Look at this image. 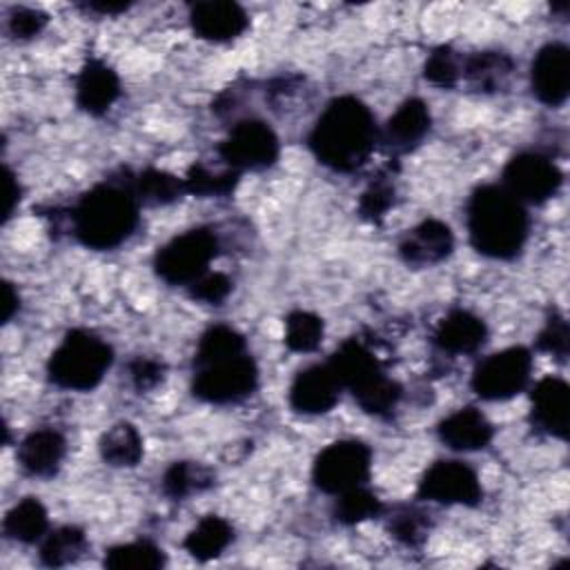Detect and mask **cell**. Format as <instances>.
Returning a JSON list of instances; mask_svg holds the SVG:
<instances>
[{"mask_svg":"<svg viewBox=\"0 0 570 570\" xmlns=\"http://www.w3.org/2000/svg\"><path fill=\"white\" fill-rule=\"evenodd\" d=\"M258 387V365L232 325L207 327L196 345L191 392L212 405L240 403Z\"/></svg>","mask_w":570,"mask_h":570,"instance_id":"1","label":"cell"},{"mask_svg":"<svg viewBox=\"0 0 570 570\" xmlns=\"http://www.w3.org/2000/svg\"><path fill=\"white\" fill-rule=\"evenodd\" d=\"M379 131L372 109L361 98L347 94L325 105L307 136V145L327 169L352 174L372 156Z\"/></svg>","mask_w":570,"mask_h":570,"instance_id":"2","label":"cell"},{"mask_svg":"<svg viewBox=\"0 0 570 570\" xmlns=\"http://www.w3.org/2000/svg\"><path fill=\"white\" fill-rule=\"evenodd\" d=\"M69 220L76 240L87 249L107 252L122 245L140 223V203L127 183V171L87 189L71 207Z\"/></svg>","mask_w":570,"mask_h":570,"instance_id":"3","label":"cell"},{"mask_svg":"<svg viewBox=\"0 0 570 570\" xmlns=\"http://www.w3.org/2000/svg\"><path fill=\"white\" fill-rule=\"evenodd\" d=\"M472 247L494 261H512L523 252L530 232L525 205L501 185H479L465 205Z\"/></svg>","mask_w":570,"mask_h":570,"instance_id":"4","label":"cell"},{"mask_svg":"<svg viewBox=\"0 0 570 570\" xmlns=\"http://www.w3.org/2000/svg\"><path fill=\"white\" fill-rule=\"evenodd\" d=\"M327 365L336 374L343 390H350L365 414L387 419L396 410L403 387L385 374L383 363L363 338H345Z\"/></svg>","mask_w":570,"mask_h":570,"instance_id":"5","label":"cell"},{"mask_svg":"<svg viewBox=\"0 0 570 570\" xmlns=\"http://www.w3.org/2000/svg\"><path fill=\"white\" fill-rule=\"evenodd\" d=\"M114 363V350L89 330H69L47 361L49 381L62 390L89 392Z\"/></svg>","mask_w":570,"mask_h":570,"instance_id":"6","label":"cell"},{"mask_svg":"<svg viewBox=\"0 0 570 570\" xmlns=\"http://www.w3.org/2000/svg\"><path fill=\"white\" fill-rule=\"evenodd\" d=\"M220 247V236L212 227H191L158 247L154 272L167 285L189 287L209 272V263L218 256Z\"/></svg>","mask_w":570,"mask_h":570,"instance_id":"7","label":"cell"},{"mask_svg":"<svg viewBox=\"0 0 570 570\" xmlns=\"http://www.w3.org/2000/svg\"><path fill=\"white\" fill-rule=\"evenodd\" d=\"M372 470V450L358 439H341L325 445L312 465V481L325 494H341L365 485Z\"/></svg>","mask_w":570,"mask_h":570,"instance_id":"8","label":"cell"},{"mask_svg":"<svg viewBox=\"0 0 570 570\" xmlns=\"http://www.w3.org/2000/svg\"><path fill=\"white\" fill-rule=\"evenodd\" d=\"M278 136L261 118H240L218 145L220 163L238 174L269 169L278 160Z\"/></svg>","mask_w":570,"mask_h":570,"instance_id":"9","label":"cell"},{"mask_svg":"<svg viewBox=\"0 0 570 570\" xmlns=\"http://www.w3.org/2000/svg\"><path fill=\"white\" fill-rule=\"evenodd\" d=\"M532 374V352L512 345L485 356L472 372L470 385L483 401H508L525 390Z\"/></svg>","mask_w":570,"mask_h":570,"instance_id":"10","label":"cell"},{"mask_svg":"<svg viewBox=\"0 0 570 570\" xmlns=\"http://www.w3.org/2000/svg\"><path fill=\"white\" fill-rule=\"evenodd\" d=\"M501 178V187L519 203L543 205L561 189L563 171L546 154L519 151L505 163Z\"/></svg>","mask_w":570,"mask_h":570,"instance_id":"11","label":"cell"},{"mask_svg":"<svg viewBox=\"0 0 570 570\" xmlns=\"http://www.w3.org/2000/svg\"><path fill=\"white\" fill-rule=\"evenodd\" d=\"M416 497L441 505H479L483 488L474 468L456 459L434 461L421 476Z\"/></svg>","mask_w":570,"mask_h":570,"instance_id":"12","label":"cell"},{"mask_svg":"<svg viewBox=\"0 0 570 570\" xmlns=\"http://www.w3.org/2000/svg\"><path fill=\"white\" fill-rule=\"evenodd\" d=\"M530 87L539 102L561 107L570 96V49L563 42L543 45L530 65Z\"/></svg>","mask_w":570,"mask_h":570,"instance_id":"13","label":"cell"},{"mask_svg":"<svg viewBox=\"0 0 570 570\" xmlns=\"http://www.w3.org/2000/svg\"><path fill=\"white\" fill-rule=\"evenodd\" d=\"M341 390L343 387L327 363H312L294 376L287 401L294 412L316 416L330 412L338 403Z\"/></svg>","mask_w":570,"mask_h":570,"instance_id":"14","label":"cell"},{"mask_svg":"<svg viewBox=\"0 0 570 570\" xmlns=\"http://www.w3.org/2000/svg\"><path fill=\"white\" fill-rule=\"evenodd\" d=\"M194 33L209 42H232L249 27L247 11L234 0H200L189 7Z\"/></svg>","mask_w":570,"mask_h":570,"instance_id":"15","label":"cell"},{"mask_svg":"<svg viewBox=\"0 0 570 570\" xmlns=\"http://www.w3.org/2000/svg\"><path fill=\"white\" fill-rule=\"evenodd\" d=\"M570 421V390L559 376L541 379L530 394V423L537 432L568 439Z\"/></svg>","mask_w":570,"mask_h":570,"instance_id":"16","label":"cell"},{"mask_svg":"<svg viewBox=\"0 0 570 570\" xmlns=\"http://www.w3.org/2000/svg\"><path fill=\"white\" fill-rule=\"evenodd\" d=\"M454 249V234L448 223L425 218L414 225L399 243V256L414 267H430L445 261Z\"/></svg>","mask_w":570,"mask_h":570,"instance_id":"17","label":"cell"},{"mask_svg":"<svg viewBox=\"0 0 570 570\" xmlns=\"http://www.w3.org/2000/svg\"><path fill=\"white\" fill-rule=\"evenodd\" d=\"M120 98V78L100 58H87L76 78V105L89 116L107 114Z\"/></svg>","mask_w":570,"mask_h":570,"instance_id":"18","label":"cell"},{"mask_svg":"<svg viewBox=\"0 0 570 570\" xmlns=\"http://www.w3.org/2000/svg\"><path fill=\"white\" fill-rule=\"evenodd\" d=\"M432 114L421 98L403 100L396 111L387 118L385 127L379 131V140L394 154H407L416 149L430 134Z\"/></svg>","mask_w":570,"mask_h":570,"instance_id":"19","label":"cell"},{"mask_svg":"<svg viewBox=\"0 0 570 570\" xmlns=\"http://www.w3.org/2000/svg\"><path fill=\"white\" fill-rule=\"evenodd\" d=\"M488 341V325L470 309H450L434 327L432 343L443 354H474Z\"/></svg>","mask_w":570,"mask_h":570,"instance_id":"20","label":"cell"},{"mask_svg":"<svg viewBox=\"0 0 570 570\" xmlns=\"http://www.w3.org/2000/svg\"><path fill=\"white\" fill-rule=\"evenodd\" d=\"M67 454V439L56 428H38L31 430L18 445L16 459L29 476L51 479Z\"/></svg>","mask_w":570,"mask_h":570,"instance_id":"21","label":"cell"},{"mask_svg":"<svg viewBox=\"0 0 570 570\" xmlns=\"http://www.w3.org/2000/svg\"><path fill=\"white\" fill-rule=\"evenodd\" d=\"M436 436L450 450L476 452L485 450L492 443L494 425L481 410L468 405L441 419L436 425Z\"/></svg>","mask_w":570,"mask_h":570,"instance_id":"22","label":"cell"},{"mask_svg":"<svg viewBox=\"0 0 570 570\" xmlns=\"http://www.w3.org/2000/svg\"><path fill=\"white\" fill-rule=\"evenodd\" d=\"M514 73V60L505 51L485 49L463 58L461 78L481 94H499Z\"/></svg>","mask_w":570,"mask_h":570,"instance_id":"23","label":"cell"},{"mask_svg":"<svg viewBox=\"0 0 570 570\" xmlns=\"http://www.w3.org/2000/svg\"><path fill=\"white\" fill-rule=\"evenodd\" d=\"M4 537L16 543H40L49 532V514L38 497L20 499L2 521Z\"/></svg>","mask_w":570,"mask_h":570,"instance_id":"24","label":"cell"},{"mask_svg":"<svg viewBox=\"0 0 570 570\" xmlns=\"http://www.w3.org/2000/svg\"><path fill=\"white\" fill-rule=\"evenodd\" d=\"M234 541V528L218 514H205L185 537L183 548L200 563L220 557Z\"/></svg>","mask_w":570,"mask_h":570,"instance_id":"25","label":"cell"},{"mask_svg":"<svg viewBox=\"0 0 570 570\" xmlns=\"http://www.w3.org/2000/svg\"><path fill=\"white\" fill-rule=\"evenodd\" d=\"M125 171H127V183L140 205H169L183 198V194H187L185 180L165 169L145 167L136 174H131L129 169Z\"/></svg>","mask_w":570,"mask_h":570,"instance_id":"26","label":"cell"},{"mask_svg":"<svg viewBox=\"0 0 570 570\" xmlns=\"http://www.w3.org/2000/svg\"><path fill=\"white\" fill-rule=\"evenodd\" d=\"M216 483V474L200 461H174L160 479L165 497L171 501H185L191 494H200Z\"/></svg>","mask_w":570,"mask_h":570,"instance_id":"27","label":"cell"},{"mask_svg":"<svg viewBox=\"0 0 570 570\" xmlns=\"http://www.w3.org/2000/svg\"><path fill=\"white\" fill-rule=\"evenodd\" d=\"M100 456L111 468H134L142 459V436L129 421L114 423L98 441Z\"/></svg>","mask_w":570,"mask_h":570,"instance_id":"28","label":"cell"},{"mask_svg":"<svg viewBox=\"0 0 570 570\" xmlns=\"http://www.w3.org/2000/svg\"><path fill=\"white\" fill-rule=\"evenodd\" d=\"M89 548L87 534L78 525H60L45 534L40 541L38 559L47 568H62L76 563Z\"/></svg>","mask_w":570,"mask_h":570,"instance_id":"29","label":"cell"},{"mask_svg":"<svg viewBox=\"0 0 570 570\" xmlns=\"http://www.w3.org/2000/svg\"><path fill=\"white\" fill-rule=\"evenodd\" d=\"M385 514V505L379 499L376 492H372L367 485L352 488L347 492L336 494L332 517L338 525H358L363 521H372Z\"/></svg>","mask_w":570,"mask_h":570,"instance_id":"30","label":"cell"},{"mask_svg":"<svg viewBox=\"0 0 570 570\" xmlns=\"http://www.w3.org/2000/svg\"><path fill=\"white\" fill-rule=\"evenodd\" d=\"M102 563L111 570H158L167 563V557L154 541L138 539L105 550Z\"/></svg>","mask_w":570,"mask_h":570,"instance_id":"31","label":"cell"},{"mask_svg":"<svg viewBox=\"0 0 570 570\" xmlns=\"http://www.w3.org/2000/svg\"><path fill=\"white\" fill-rule=\"evenodd\" d=\"M387 534L405 546V548H421L432 530V519L416 505H396L385 517Z\"/></svg>","mask_w":570,"mask_h":570,"instance_id":"32","label":"cell"},{"mask_svg":"<svg viewBox=\"0 0 570 570\" xmlns=\"http://www.w3.org/2000/svg\"><path fill=\"white\" fill-rule=\"evenodd\" d=\"M185 191L198 198H227L234 194L240 174L234 169H212L205 163H194L183 176Z\"/></svg>","mask_w":570,"mask_h":570,"instance_id":"33","label":"cell"},{"mask_svg":"<svg viewBox=\"0 0 570 570\" xmlns=\"http://www.w3.org/2000/svg\"><path fill=\"white\" fill-rule=\"evenodd\" d=\"M325 334V323L318 314L307 309H292L285 316V345L292 352H314Z\"/></svg>","mask_w":570,"mask_h":570,"instance_id":"34","label":"cell"},{"mask_svg":"<svg viewBox=\"0 0 570 570\" xmlns=\"http://www.w3.org/2000/svg\"><path fill=\"white\" fill-rule=\"evenodd\" d=\"M394 203H396V187L392 183V176L381 171L361 191L356 212L367 223H381L387 216V212L394 207Z\"/></svg>","mask_w":570,"mask_h":570,"instance_id":"35","label":"cell"},{"mask_svg":"<svg viewBox=\"0 0 570 570\" xmlns=\"http://www.w3.org/2000/svg\"><path fill=\"white\" fill-rule=\"evenodd\" d=\"M463 56L450 45H441L430 51L423 65V78L436 87H454L461 80Z\"/></svg>","mask_w":570,"mask_h":570,"instance_id":"36","label":"cell"},{"mask_svg":"<svg viewBox=\"0 0 570 570\" xmlns=\"http://www.w3.org/2000/svg\"><path fill=\"white\" fill-rule=\"evenodd\" d=\"M568 343H570V334H568L566 316L559 309H550L546 325L537 336V350L563 363L568 358Z\"/></svg>","mask_w":570,"mask_h":570,"instance_id":"37","label":"cell"},{"mask_svg":"<svg viewBox=\"0 0 570 570\" xmlns=\"http://www.w3.org/2000/svg\"><path fill=\"white\" fill-rule=\"evenodd\" d=\"M49 16L31 7H11L7 13V33L16 40H31L45 31Z\"/></svg>","mask_w":570,"mask_h":570,"instance_id":"38","label":"cell"},{"mask_svg":"<svg viewBox=\"0 0 570 570\" xmlns=\"http://www.w3.org/2000/svg\"><path fill=\"white\" fill-rule=\"evenodd\" d=\"M234 289V283L223 272H207L189 285V296L205 305H220Z\"/></svg>","mask_w":570,"mask_h":570,"instance_id":"39","label":"cell"},{"mask_svg":"<svg viewBox=\"0 0 570 570\" xmlns=\"http://www.w3.org/2000/svg\"><path fill=\"white\" fill-rule=\"evenodd\" d=\"M165 372H167L165 363L151 356H136L127 363L129 381L138 394L151 392L154 387H158L165 379Z\"/></svg>","mask_w":570,"mask_h":570,"instance_id":"40","label":"cell"},{"mask_svg":"<svg viewBox=\"0 0 570 570\" xmlns=\"http://www.w3.org/2000/svg\"><path fill=\"white\" fill-rule=\"evenodd\" d=\"M20 198H22V187H20L16 174L11 171V167L4 165V214H2L4 223H7V220L13 216V212L18 209Z\"/></svg>","mask_w":570,"mask_h":570,"instance_id":"41","label":"cell"},{"mask_svg":"<svg viewBox=\"0 0 570 570\" xmlns=\"http://www.w3.org/2000/svg\"><path fill=\"white\" fill-rule=\"evenodd\" d=\"M20 309V294L13 287V283H2V323H9Z\"/></svg>","mask_w":570,"mask_h":570,"instance_id":"42","label":"cell"},{"mask_svg":"<svg viewBox=\"0 0 570 570\" xmlns=\"http://www.w3.org/2000/svg\"><path fill=\"white\" fill-rule=\"evenodd\" d=\"M129 7H131L129 2H111V0H91L80 4V9L98 16H118V13H125Z\"/></svg>","mask_w":570,"mask_h":570,"instance_id":"43","label":"cell"}]
</instances>
